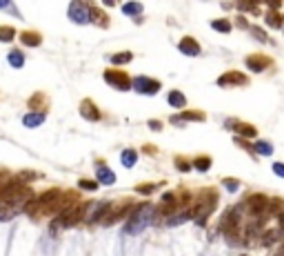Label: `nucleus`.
I'll return each instance as SVG.
<instances>
[{
    "label": "nucleus",
    "instance_id": "nucleus-1",
    "mask_svg": "<svg viewBox=\"0 0 284 256\" xmlns=\"http://www.w3.org/2000/svg\"><path fill=\"white\" fill-rule=\"evenodd\" d=\"M153 214H156V207H153L151 203H144V205H140L138 209H133L131 218H129V223H127V234H131V236H136V234H142L144 229L151 225Z\"/></svg>",
    "mask_w": 284,
    "mask_h": 256
},
{
    "label": "nucleus",
    "instance_id": "nucleus-9",
    "mask_svg": "<svg viewBox=\"0 0 284 256\" xmlns=\"http://www.w3.org/2000/svg\"><path fill=\"white\" fill-rule=\"evenodd\" d=\"M178 49H180V54H184V56H200V51H202L200 43L193 38V36H184V38L178 43Z\"/></svg>",
    "mask_w": 284,
    "mask_h": 256
},
{
    "label": "nucleus",
    "instance_id": "nucleus-34",
    "mask_svg": "<svg viewBox=\"0 0 284 256\" xmlns=\"http://www.w3.org/2000/svg\"><path fill=\"white\" fill-rule=\"evenodd\" d=\"M78 185H80L82 189H89V192H94V189H98V183H94V181H80Z\"/></svg>",
    "mask_w": 284,
    "mask_h": 256
},
{
    "label": "nucleus",
    "instance_id": "nucleus-20",
    "mask_svg": "<svg viewBox=\"0 0 284 256\" xmlns=\"http://www.w3.org/2000/svg\"><path fill=\"white\" fill-rule=\"evenodd\" d=\"M182 120H195V122H202V120H206V116L202 114V111H184V114L173 116V118H171L173 125H180Z\"/></svg>",
    "mask_w": 284,
    "mask_h": 256
},
{
    "label": "nucleus",
    "instance_id": "nucleus-41",
    "mask_svg": "<svg viewBox=\"0 0 284 256\" xmlns=\"http://www.w3.org/2000/svg\"><path fill=\"white\" fill-rule=\"evenodd\" d=\"M251 3L253 5H260V3H264V0H251Z\"/></svg>",
    "mask_w": 284,
    "mask_h": 256
},
{
    "label": "nucleus",
    "instance_id": "nucleus-19",
    "mask_svg": "<svg viewBox=\"0 0 284 256\" xmlns=\"http://www.w3.org/2000/svg\"><path fill=\"white\" fill-rule=\"evenodd\" d=\"M27 102H29V107H34L36 111H47V107H49V105H47L49 98L43 94V91H36V94H34Z\"/></svg>",
    "mask_w": 284,
    "mask_h": 256
},
{
    "label": "nucleus",
    "instance_id": "nucleus-22",
    "mask_svg": "<svg viewBox=\"0 0 284 256\" xmlns=\"http://www.w3.org/2000/svg\"><path fill=\"white\" fill-rule=\"evenodd\" d=\"M211 29H215V32H220V34H231L233 23H231L229 18H215V20H211Z\"/></svg>",
    "mask_w": 284,
    "mask_h": 256
},
{
    "label": "nucleus",
    "instance_id": "nucleus-7",
    "mask_svg": "<svg viewBox=\"0 0 284 256\" xmlns=\"http://www.w3.org/2000/svg\"><path fill=\"white\" fill-rule=\"evenodd\" d=\"M78 109H80V116H82V118L89 120V122H98V120L102 118L100 109H98V105H96V102L91 100V98H82Z\"/></svg>",
    "mask_w": 284,
    "mask_h": 256
},
{
    "label": "nucleus",
    "instance_id": "nucleus-12",
    "mask_svg": "<svg viewBox=\"0 0 284 256\" xmlns=\"http://www.w3.org/2000/svg\"><path fill=\"white\" fill-rule=\"evenodd\" d=\"M246 209H249L253 216H257L260 212H264V209H266V196H262V194L251 196L249 201H246Z\"/></svg>",
    "mask_w": 284,
    "mask_h": 256
},
{
    "label": "nucleus",
    "instance_id": "nucleus-39",
    "mask_svg": "<svg viewBox=\"0 0 284 256\" xmlns=\"http://www.w3.org/2000/svg\"><path fill=\"white\" fill-rule=\"evenodd\" d=\"M149 127H151L153 132H160V130H162V122H158V120H149Z\"/></svg>",
    "mask_w": 284,
    "mask_h": 256
},
{
    "label": "nucleus",
    "instance_id": "nucleus-8",
    "mask_svg": "<svg viewBox=\"0 0 284 256\" xmlns=\"http://www.w3.org/2000/svg\"><path fill=\"white\" fill-rule=\"evenodd\" d=\"M89 23H91V25H96V27L107 29V27H109L111 20H109V14H107L105 9L91 3V9H89Z\"/></svg>",
    "mask_w": 284,
    "mask_h": 256
},
{
    "label": "nucleus",
    "instance_id": "nucleus-37",
    "mask_svg": "<svg viewBox=\"0 0 284 256\" xmlns=\"http://www.w3.org/2000/svg\"><path fill=\"white\" fill-rule=\"evenodd\" d=\"M273 172H275L277 176L284 178V165H282V163H275V165H273Z\"/></svg>",
    "mask_w": 284,
    "mask_h": 256
},
{
    "label": "nucleus",
    "instance_id": "nucleus-5",
    "mask_svg": "<svg viewBox=\"0 0 284 256\" xmlns=\"http://www.w3.org/2000/svg\"><path fill=\"white\" fill-rule=\"evenodd\" d=\"M244 67L253 71V74H262V71H266L268 67H273V58L266 54H251L244 58Z\"/></svg>",
    "mask_w": 284,
    "mask_h": 256
},
{
    "label": "nucleus",
    "instance_id": "nucleus-4",
    "mask_svg": "<svg viewBox=\"0 0 284 256\" xmlns=\"http://www.w3.org/2000/svg\"><path fill=\"white\" fill-rule=\"evenodd\" d=\"M131 89L142 96H156L162 89V83L151 76H136V78H131Z\"/></svg>",
    "mask_w": 284,
    "mask_h": 256
},
{
    "label": "nucleus",
    "instance_id": "nucleus-24",
    "mask_svg": "<svg viewBox=\"0 0 284 256\" xmlns=\"http://www.w3.org/2000/svg\"><path fill=\"white\" fill-rule=\"evenodd\" d=\"M18 212H20V209H16L12 203H3V205H0V221H12Z\"/></svg>",
    "mask_w": 284,
    "mask_h": 256
},
{
    "label": "nucleus",
    "instance_id": "nucleus-28",
    "mask_svg": "<svg viewBox=\"0 0 284 256\" xmlns=\"http://www.w3.org/2000/svg\"><path fill=\"white\" fill-rule=\"evenodd\" d=\"M193 167H195V170H200V172H206V170L211 167V158H209V156H200V158H195Z\"/></svg>",
    "mask_w": 284,
    "mask_h": 256
},
{
    "label": "nucleus",
    "instance_id": "nucleus-13",
    "mask_svg": "<svg viewBox=\"0 0 284 256\" xmlns=\"http://www.w3.org/2000/svg\"><path fill=\"white\" fill-rule=\"evenodd\" d=\"M189 218H195V209H182V212H175L171 216H167V227H175L180 223H187Z\"/></svg>",
    "mask_w": 284,
    "mask_h": 256
},
{
    "label": "nucleus",
    "instance_id": "nucleus-40",
    "mask_svg": "<svg viewBox=\"0 0 284 256\" xmlns=\"http://www.w3.org/2000/svg\"><path fill=\"white\" fill-rule=\"evenodd\" d=\"M118 3H120V0H102V5H105V7H116Z\"/></svg>",
    "mask_w": 284,
    "mask_h": 256
},
{
    "label": "nucleus",
    "instance_id": "nucleus-25",
    "mask_svg": "<svg viewBox=\"0 0 284 256\" xmlns=\"http://www.w3.org/2000/svg\"><path fill=\"white\" fill-rule=\"evenodd\" d=\"M16 38V29L12 25H0V43H12Z\"/></svg>",
    "mask_w": 284,
    "mask_h": 256
},
{
    "label": "nucleus",
    "instance_id": "nucleus-30",
    "mask_svg": "<svg viewBox=\"0 0 284 256\" xmlns=\"http://www.w3.org/2000/svg\"><path fill=\"white\" fill-rule=\"evenodd\" d=\"M0 9H12V12H14V16H16V18L23 16V14H18V9L14 7V3H12V0H0Z\"/></svg>",
    "mask_w": 284,
    "mask_h": 256
},
{
    "label": "nucleus",
    "instance_id": "nucleus-17",
    "mask_svg": "<svg viewBox=\"0 0 284 256\" xmlns=\"http://www.w3.org/2000/svg\"><path fill=\"white\" fill-rule=\"evenodd\" d=\"M98 183H102V185H113V183H116V174H113L105 163L98 165Z\"/></svg>",
    "mask_w": 284,
    "mask_h": 256
},
{
    "label": "nucleus",
    "instance_id": "nucleus-35",
    "mask_svg": "<svg viewBox=\"0 0 284 256\" xmlns=\"http://www.w3.org/2000/svg\"><path fill=\"white\" fill-rule=\"evenodd\" d=\"M264 3L268 5V9H280V7H282V3H284V0H264Z\"/></svg>",
    "mask_w": 284,
    "mask_h": 256
},
{
    "label": "nucleus",
    "instance_id": "nucleus-3",
    "mask_svg": "<svg viewBox=\"0 0 284 256\" xmlns=\"http://www.w3.org/2000/svg\"><path fill=\"white\" fill-rule=\"evenodd\" d=\"M89 9H91V0H71L67 16L74 25H89Z\"/></svg>",
    "mask_w": 284,
    "mask_h": 256
},
{
    "label": "nucleus",
    "instance_id": "nucleus-2",
    "mask_svg": "<svg viewBox=\"0 0 284 256\" xmlns=\"http://www.w3.org/2000/svg\"><path fill=\"white\" fill-rule=\"evenodd\" d=\"M102 78H105L107 85H111L113 89H118V91H129V89H131V76H129L125 69H120V67L105 69Z\"/></svg>",
    "mask_w": 284,
    "mask_h": 256
},
{
    "label": "nucleus",
    "instance_id": "nucleus-10",
    "mask_svg": "<svg viewBox=\"0 0 284 256\" xmlns=\"http://www.w3.org/2000/svg\"><path fill=\"white\" fill-rule=\"evenodd\" d=\"M226 127H229V130H235L237 134H240V138H255L257 136V130L253 125H246V122H235L233 118L226 122Z\"/></svg>",
    "mask_w": 284,
    "mask_h": 256
},
{
    "label": "nucleus",
    "instance_id": "nucleus-16",
    "mask_svg": "<svg viewBox=\"0 0 284 256\" xmlns=\"http://www.w3.org/2000/svg\"><path fill=\"white\" fill-rule=\"evenodd\" d=\"M47 118V111H32V114L23 116V125L25 127H40Z\"/></svg>",
    "mask_w": 284,
    "mask_h": 256
},
{
    "label": "nucleus",
    "instance_id": "nucleus-11",
    "mask_svg": "<svg viewBox=\"0 0 284 256\" xmlns=\"http://www.w3.org/2000/svg\"><path fill=\"white\" fill-rule=\"evenodd\" d=\"M20 43L25 45V47H40L43 45V36L40 32H36V29H27V32H20Z\"/></svg>",
    "mask_w": 284,
    "mask_h": 256
},
{
    "label": "nucleus",
    "instance_id": "nucleus-42",
    "mask_svg": "<svg viewBox=\"0 0 284 256\" xmlns=\"http://www.w3.org/2000/svg\"><path fill=\"white\" fill-rule=\"evenodd\" d=\"M282 256H284V252H282Z\"/></svg>",
    "mask_w": 284,
    "mask_h": 256
},
{
    "label": "nucleus",
    "instance_id": "nucleus-23",
    "mask_svg": "<svg viewBox=\"0 0 284 256\" xmlns=\"http://www.w3.org/2000/svg\"><path fill=\"white\" fill-rule=\"evenodd\" d=\"M131 60H133V51H120V54H113V56H111L113 67H122V65H129Z\"/></svg>",
    "mask_w": 284,
    "mask_h": 256
},
{
    "label": "nucleus",
    "instance_id": "nucleus-36",
    "mask_svg": "<svg viewBox=\"0 0 284 256\" xmlns=\"http://www.w3.org/2000/svg\"><path fill=\"white\" fill-rule=\"evenodd\" d=\"M153 189H156V185H138V192L140 194H151Z\"/></svg>",
    "mask_w": 284,
    "mask_h": 256
},
{
    "label": "nucleus",
    "instance_id": "nucleus-15",
    "mask_svg": "<svg viewBox=\"0 0 284 256\" xmlns=\"http://www.w3.org/2000/svg\"><path fill=\"white\" fill-rule=\"evenodd\" d=\"M167 102L171 107H175V109H184V107H187V96H184L180 89H171L167 94Z\"/></svg>",
    "mask_w": 284,
    "mask_h": 256
},
{
    "label": "nucleus",
    "instance_id": "nucleus-14",
    "mask_svg": "<svg viewBox=\"0 0 284 256\" xmlns=\"http://www.w3.org/2000/svg\"><path fill=\"white\" fill-rule=\"evenodd\" d=\"M264 23H266V27H271V29H282L284 18H282L280 9H268L264 14Z\"/></svg>",
    "mask_w": 284,
    "mask_h": 256
},
{
    "label": "nucleus",
    "instance_id": "nucleus-26",
    "mask_svg": "<svg viewBox=\"0 0 284 256\" xmlns=\"http://www.w3.org/2000/svg\"><path fill=\"white\" fill-rule=\"evenodd\" d=\"M120 161H122V165H125V167H133L138 163V152L136 150H125V152H122Z\"/></svg>",
    "mask_w": 284,
    "mask_h": 256
},
{
    "label": "nucleus",
    "instance_id": "nucleus-18",
    "mask_svg": "<svg viewBox=\"0 0 284 256\" xmlns=\"http://www.w3.org/2000/svg\"><path fill=\"white\" fill-rule=\"evenodd\" d=\"M142 12H144V5L138 3V0H129V3L122 5V14H125V16H129V18L142 16Z\"/></svg>",
    "mask_w": 284,
    "mask_h": 256
},
{
    "label": "nucleus",
    "instance_id": "nucleus-38",
    "mask_svg": "<svg viewBox=\"0 0 284 256\" xmlns=\"http://www.w3.org/2000/svg\"><path fill=\"white\" fill-rule=\"evenodd\" d=\"M235 25H237V27H249V23H246L244 16H237L235 18Z\"/></svg>",
    "mask_w": 284,
    "mask_h": 256
},
{
    "label": "nucleus",
    "instance_id": "nucleus-27",
    "mask_svg": "<svg viewBox=\"0 0 284 256\" xmlns=\"http://www.w3.org/2000/svg\"><path fill=\"white\" fill-rule=\"evenodd\" d=\"M253 150H255L257 154H262V156H271V154H273V147L268 145V143H264V141H257Z\"/></svg>",
    "mask_w": 284,
    "mask_h": 256
},
{
    "label": "nucleus",
    "instance_id": "nucleus-32",
    "mask_svg": "<svg viewBox=\"0 0 284 256\" xmlns=\"http://www.w3.org/2000/svg\"><path fill=\"white\" fill-rule=\"evenodd\" d=\"M175 167H178L180 172H189L191 170V163L184 161V158H175Z\"/></svg>",
    "mask_w": 284,
    "mask_h": 256
},
{
    "label": "nucleus",
    "instance_id": "nucleus-29",
    "mask_svg": "<svg viewBox=\"0 0 284 256\" xmlns=\"http://www.w3.org/2000/svg\"><path fill=\"white\" fill-rule=\"evenodd\" d=\"M249 32H251V36L253 38H257L260 43H266V34H264V29H260V27H255V25H249Z\"/></svg>",
    "mask_w": 284,
    "mask_h": 256
},
{
    "label": "nucleus",
    "instance_id": "nucleus-33",
    "mask_svg": "<svg viewBox=\"0 0 284 256\" xmlns=\"http://www.w3.org/2000/svg\"><path fill=\"white\" fill-rule=\"evenodd\" d=\"M224 187L229 189V192H237V189H240V183H237V181H231V178H226V181H224Z\"/></svg>",
    "mask_w": 284,
    "mask_h": 256
},
{
    "label": "nucleus",
    "instance_id": "nucleus-31",
    "mask_svg": "<svg viewBox=\"0 0 284 256\" xmlns=\"http://www.w3.org/2000/svg\"><path fill=\"white\" fill-rule=\"evenodd\" d=\"M277 238V234H275V229H268V232L262 236V245H271L273 240Z\"/></svg>",
    "mask_w": 284,
    "mask_h": 256
},
{
    "label": "nucleus",
    "instance_id": "nucleus-21",
    "mask_svg": "<svg viewBox=\"0 0 284 256\" xmlns=\"http://www.w3.org/2000/svg\"><path fill=\"white\" fill-rule=\"evenodd\" d=\"M7 63H9V67H14V69H20V67H25V54H23V49H12L7 54Z\"/></svg>",
    "mask_w": 284,
    "mask_h": 256
},
{
    "label": "nucleus",
    "instance_id": "nucleus-6",
    "mask_svg": "<svg viewBox=\"0 0 284 256\" xmlns=\"http://www.w3.org/2000/svg\"><path fill=\"white\" fill-rule=\"evenodd\" d=\"M246 85H249V76L237 69L224 71L218 78V87H246Z\"/></svg>",
    "mask_w": 284,
    "mask_h": 256
}]
</instances>
